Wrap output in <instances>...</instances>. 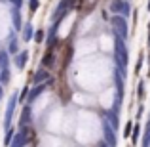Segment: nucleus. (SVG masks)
<instances>
[{"mask_svg": "<svg viewBox=\"0 0 150 147\" xmlns=\"http://www.w3.org/2000/svg\"><path fill=\"white\" fill-rule=\"evenodd\" d=\"M112 11H122V14H127V4L122 2V0H114V2H112Z\"/></svg>", "mask_w": 150, "mask_h": 147, "instance_id": "f257e3e1", "label": "nucleus"}, {"mask_svg": "<svg viewBox=\"0 0 150 147\" xmlns=\"http://www.w3.org/2000/svg\"><path fill=\"white\" fill-rule=\"evenodd\" d=\"M74 6V0H61V4H59V15H63L69 8Z\"/></svg>", "mask_w": 150, "mask_h": 147, "instance_id": "f03ea898", "label": "nucleus"}, {"mask_svg": "<svg viewBox=\"0 0 150 147\" xmlns=\"http://www.w3.org/2000/svg\"><path fill=\"white\" fill-rule=\"evenodd\" d=\"M114 25H116V29H120L122 31V33H124V31H125V23H124V19H114Z\"/></svg>", "mask_w": 150, "mask_h": 147, "instance_id": "7ed1b4c3", "label": "nucleus"}, {"mask_svg": "<svg viewBox=\"0 0 150 147\" xmlns=\"http://www.w3.org/2000/svg\"><path fill=\"white\" fill-rule=\"evenodd\" d=\"M36 8H38V0H30V10H36Z\"/></svg>", "mask_w": 150, "mask_h": 147, "instance_id": "20e7f679", "label": "nucleus"}, {"mask_svg": "<svg viewBox=\"0 0 150 147\" xmlns=\"http://www.w3.org/2000/svg\"><path fill=\"white\" fill-rule=\"evenodd\" d=\"M13 19H15V25L19 27V15H17V10H13Z\"/></svg>", "mask_w": 150, "mask_h": 147, "instance_id": "39448f33", "label": "nucleus"}, {"mask_svg": "<svg viewBox=\"0 0 150 147\" xmlns=\"http://www.w3.org/2000/svg\"><path fill=\"white\" fill-rule=\"evenodd\" d=\"M25 57H27V55H25V54H23V55H21V57H17V63H19V65H23V63H25Z\"/></svg>", "mask_w": 150, "mask_h": 147, "instance_id": "423d86ee", "label": "nucleus"}, {"mask_svg": "<svg viewBox=\"0 0 150 147\" xmlns=\"http://www.w3.org/2000/svg\"><path fill=\"white\" fill-rule=\"evenodd\" d=\"M42 37H44V34H42V31H38V33H36V40L40 42V40H42Z\"/></svg>", "mask_w": 150, "mask_h": 147, "instance_id": "0eeeda50", "label": "nucleus"}]
</instances>
